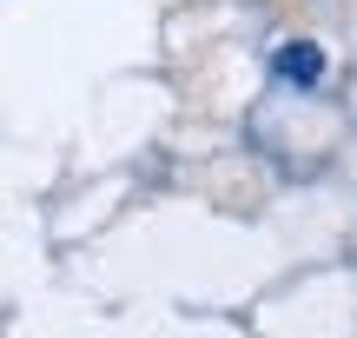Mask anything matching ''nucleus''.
Here are the masks:
<instances>
[{
    "label": "nucleus",
    "instance_id": "nucleus-1",
    "mask_svg": "<svg viewBox=\"0 0 357 338\" xmlns=\"http://www.w3.org/2000/svg\"><path fill=\"white\" fill-rule=\"evenodd\" d=\"M271 66H278V80H291V87H318L324 80V47L318 40H284V47L271 53Z\"/></svg>",
    "mask_w": 357,
    "mask_h": 338
}]
</instances>
